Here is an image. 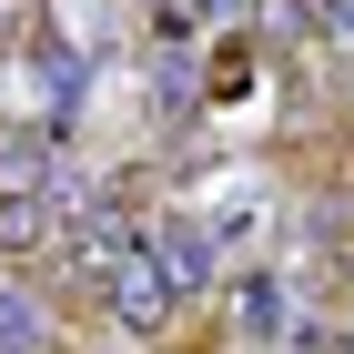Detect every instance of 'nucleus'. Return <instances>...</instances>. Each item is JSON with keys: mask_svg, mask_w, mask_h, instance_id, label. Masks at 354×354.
Masks as SVG:
<instances>
[{"mask_svg": "<svg viewBox=\"0 0 354 354\" xmlns=\"http://www.w3.org/2000/svg\"><path fill=\"white\" fill-rule=\"evenodd\" d=\"M152 253H162V283H172V294H192V283L213 273V243H203L192 223H162V233H152Z\"/></svg>", "mask_w": 354, "mask_h": 354, "instance_id": "obj_1", "label": "nucleus"}, {"mask_svg": "<svg viewBox=\"0 0 354 354\" xmlns=\"http://www.w3.org/2000/svg\"><path fill=\"white\" fill-rule=\"evenodd\" d=\"M51 223H61V192H21V203H0V243H10V253H30Z\"/></svg>", "mask_w": 354, "mask_h": 354, "instance_id": "obj_2", "label": "nucleus"}, {"mask_svg": "<svg viewBox=\"0 0 354 354\" xmlns=\"http://www.w3.org/2000/svg\"><path fill=\"white\" fill-rule=\"evenodd\" d=\"M192 10H233V0H192Z\"/></svg>", "mask_w": 354, "mask_h": 354, "instance_id": "obj_3", "label": "nucleus"}]
</instances>
